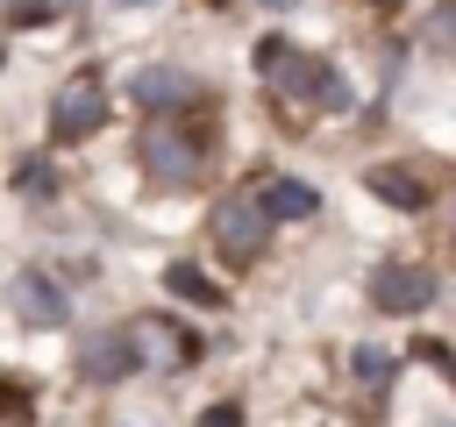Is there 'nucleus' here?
Instances as JSON below:
<instances>
[{
    "label": "nucleus",
    "mask_w": 456,
    "mask_h": 427,
    "mask_svg": "<svg viewBox=\"0 0 456 427\" xmlns=\"http://www.w3.org/2000/svg\"><path fill=\"white\" fill-rule=\"evenodd\" d=\"M264 206H271L278 221H306V214H321V192L299 185V178H271V185H264Z\"/></svg>",
    "instance_id": "obj_11"
},
{
    "label": "nucleus",
    "mask_w": 456,
    "mask_h": 427,
    "mask_svg": "<svg viewBox=\"0 0 456 427\" xmlns=\"http://www.w3.org/2000/svg\"><path fill=\"white\" fill-rule=\"evenodd\" d=\"M0 64H7V50H0Z\"/></svg>",
    "instance_id": "obj_20"
},
{
    "label": "nucleus",
    "mask_w": 456,
    "mask_h": 427,
    "mask_svg": "<svg viewBox=\"0 0 456 427\" xmlns=\"http://www.w3.org/2000/svg\"><path fill=\"white\" fill-rule=\"evenodd\" d=\"M14 313L28 320V327H64L71 320V306H64V292L43 278V270H28L21 285H14Z\"/></svg>",
    "instance_id": "obj_9"
},
{
    "label": "nucleus",
    "mask_w": 456,
    "mask_h": 427,
    "mask_svg": "<svg viewBox=\"0 0 456 427\" xmlns=\"http://www.w3.org/2000/svg\"><path fill=\"white\" fill-rule=\"evenodd\" d=\"M78 370H86V384H121L128 370H142L135 334H128V327H93L86 349H78Z\"/></svg>",
    "instance_id": "obj_4"
},
{
    "label": "nucleus",
    "mask_w": 456,
    "mask_h": 427,
    "mask_svg": "<svg viewBox=\"0 0 456 427\" xmlns=\"http://www.w3.org/2000/svg\"><path fill=\"white\" fill-rule=\"evenodd\" d=\"M428 292H435V278L413 270V263H392V270L370 278V306H378V313H420Z\"/></svg>",
    "instance_id": "obj_8"
},
{
    "label": "nucleus",
    "mask_w": 456,
    "mask_h": 427,
    "mask_svg": "<svg viewBox=\"0 0 456 427\" xmlns=\"http://www.w3.org/2000/svg\"><path fill=\"white\" fill-rule=\"evenodd\" d=\"M21 192H50V171L43 164H21Z\"/></svg>",
    "instance_id": "obj_17"
},
{
    "label": "nucleus",
    "mask_w": 456,
    "mask_h": 427,
    "mask_svg": "<svg viewBox=\"0 0 456 427\" xmlns=\"http://www.w3.org/2000/svg\"><path fill=\"white\" fill-rule=\"evenodd\" d=\"M271 206H264V192H235V199H221L214 206V242H221V256L228 263H249L256 249H264V235H271Z\"/></svg>",
    "instance_id": "obj_2"
},
{
    "label": "nucleus",
    "mask_w": 456,
    "mask_h": 427,
    "mask_svg": "<svg viewBox=\"0 0 456 427\" xmlns=\"http://www.w3.org/2000/svg\"><path fill=\"white\" fill-rule=\"evenodd\" d=\"M370 7H399V0H370Z\"/></svg>",
    "instance_id": "obj_18"
},
{
    "label": "nucleus",
    "mask_w": 456,
    "mask_h": 427,
    "mask_svg": "<svg viewBox=\"0 0 456 427\" xmlns=\"http://www.w3.org/2000/svg\"><path fill=\"white\" fill-rule=\"evenodd\" d=\"M28 413H36V391H28L21 377L0 370V420H28Z\"/></svg>",
    "instance_id": "obj_13"
},
{
    "label": "nucleus",
    "mask_w": 456,
    "mask_h": 427,
    "mask_svg": "<svg viewBox=\"0 0 456 427\" xmlns=\"http://www.w3.org/2000/svg\"><path fill=\"white\" fill-rule=\"evenodd\" d=\"M100 121H107V85L86 71V78H71V85L57 93V107H50V135H57V142H86Z\"/></svg>",
    "instance_id": "obj_3"
},
{
    "label": "nucleus",
    "mask_w": 456,
    "mask_h": 427,
    "mask_svg": "<svg viewBox=\"0 0 456 427\" xmlns=\"http://www.w3.org/2000/svg\"><path fill=\"white\" fill-rule=\"evenodd\" d=\"M256 71H264L278 93H321V85H328V64L299 57V50H292V43H278V36H271V43H256Z\"/></svg>",
    "instance_id": "obj_6"
},
{
    "label": "nucleus",
    "mask_w": 456,
    "mask_h": 427,
    "mask_svg": "<svg viewBox=\"0 0 456 427\" xmlns=\"http://www.w3.org/2000/svg\"><path fill=\"white\" fill-rule=\"evenodd\" d=\"M128 93H135V107H150V114H178V107H192V100H200V85H192L185 71H171V64L135 71V78H128Z\"/></svg>",
    "instance_id": "obj_7"
},
{
    "label": "nucleus",
    "mask_w": 456,
    "mask_h": 427,
    "mask_svg": "<svg viewBox=\"0 0 456 427\" xmlns=\"http://www.w3.org/2000/svg\"><path fill=\"white\" fill-rule=\"evenodd\" d=\"M164 285H171L178 299H192V306H221V299H228V292H221L214 278H200L192 263H171V270H164Z\"/></svg>",
    "instance_id": "obj_12"
},
{
    "label": "nucleus",
    "mask_w": 456,
    "mask_h": 427,
    "mask_svg": "<svg viewBox=\"0 0 456 427\" xmlns=\"http://www.w3.org/2000/svg\"><path fill=\"white\" fill-rule=\"evenodd\" d=\"M370 192L392 199V206H406V214L428 206V178H413V171H399V164H378V171H370Z\"/></svg>",
    "instance_id": "obj_10"
},
{
    "label": "nucleus",
    "mask_w": 456,
    "mask_h": 427,
    "mask_svg": "<svg viewBox=\"0 0 456 427\" xmlns=\"http://www.w3.org/2000/svg\"><path fill=\"white\" fill-rule=\"evenodd\" d=\"M356 377H363L370 391H385V377H392V356H385V349H356Z\"/></svg>",
    "instance_id": "obj_14"
},
{
    "label": "nucleus",
    "mask_w": 456,
    "mask_h": 427,
    "mask_svg": "<svg viewBox=\"0 0 456 427\" xmlns=\"http://www.w3.org/2000/svg\"><path fill=\"white\" fill-rule=\"evenodd\" d=\"M200 427H242V406H207Z\"/></svg>",
    "instance_id": "obj_16"
},
{
    "label": "nucleus",
    "mask_w": 456,
    "mask_h": 427,
    "mask_svg": "<svg viewBox=\"0 0 456 427\" xmlns=\"http://www.w3.org/2000/svg\"><path fill=\"white\" fill-rule=\"evenodd\" d=\"M121 7H142V0H121Z\"/></svg>",
    "instance_id": "obj_19"
},
{
    "label": "nucleus",
    "mask_w": 456,
    "mask_h": 427,
    "mask_svg": "<svg viewBox=\"0 0 456 427\" xmlns=\"http://www.w3.org/2000/svg\"><path fill=\"white\" fill-rule=\"evenodd\" d=\"M135 157H142V171H150L157 185H192V178L207 171V157H200V142H192V135H185L178 121H164V114H157V121L142 128V142H135Z\"/></svg>",
    "instance_id": "obj_1"
},
{
    "label": "nucleus",
    "mask_w": 456,
    "mask_h": 427,
    "mask_svg": "<svg viewBox=\"0 0 456 427\" xmlns=\"http://www.w3.org/2000/svg\"><path fill=\"white\" fill-rule=\"evenodd\" d=\"M57 14V0H7V21L14 28H28V21H50Z\"/></svg>",
    "instance_id": "obj_15"
},
{
    "label": "nucleus",
    "mask_w": 456,
    "mask_h": 427,
    "mask_svg": "<svg viewBox=\"0 0 456 427\" xmlns=\"http://www.w3.org/2000/svg\"><path fill=\"white\" fill-rule=\"evenodd\" d=\"M128 334H135L142 370H178V363H192V356H200V334H192V327H178V320H157V313H150V320H135Z\"/></svg>",
    "instance_id": "obj_5"
}]
</instances>
